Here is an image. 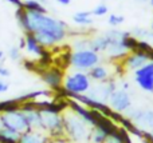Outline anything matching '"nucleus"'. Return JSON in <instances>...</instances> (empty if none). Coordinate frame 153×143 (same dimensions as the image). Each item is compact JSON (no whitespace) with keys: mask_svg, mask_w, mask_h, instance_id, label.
Masks as SVG:
<instances>
[{"mask_svg":"<svg viewBox=\"0 0 153 143\" xmlns=\"http://www.w3.org/2000/svg\"><path fill=\"white\" fill-rule=\"evenodd\" d=\"M66 102H67V107H69L73 112H75L78 117H81L90 127L97 126V122H95L94 117H93V112L89 107H86L82 103H76L74 99H66Z\"/></svg>","mask_w":153,"mask_h":143,"instance_id":"obj_13","label":"nucleus"},{"mask_svg":"<svg viewBox=\"0 0 153 143\" xmlns=\"http://www.w3.org/2000/svg\"><path fill=\"white\" fill-rule=\"evenodd\" d=\"M18 47L20 48V50H24V48H26V36H22V37H20Z\"/></svg>","mask_w":153,"mask_h":143,"instance_id":"obj_33","label":"nucleus"},{"mask_svg":"<svg viewBox=\"0 0 153 143\" xmlns=\"http://www.w3.org/2000/svg\"><path fill=\"white\" fill-rule=\"evenodd\" d=\"M91 11H79L73 15V21L78 26H91L93 18Z\"/></svg>","mask_w":153,"mask_h":143,"instance_id":"obj_19","label":"nucleus"},{"mask_svg":"<svg viewBox=\"0 0 153 143\" xmlns=\"http://www.w3.org/2000/svg\"><path fill=\"white\" fill-rule=\"evenodd\" d=\"M126 142V135H122V130L120 128L116 133H111L108 135L105 143H125Z\"/></svg>","mask_w":153,"mask_h":143,"instance_id":"obj_24","label":"nucleus"},{"mask_svg":"<svg viewBox=\"0 0 153 143\" xmlns=\"http://www.w3.org/2000/svg\"><path fill=\"white\" fill-rule=\"evenodd\" d=\"M40 79L50 88H53V90H59V88H62V86H63L65 75L59 68H56V67L54 68L53 67V68L45 70V71L40 74Z\"/></svg>","mask_w":153,"mask_h":143,"instance_id":"obj_12","label":"nucleus"},{"mask_svg":"<svg viewBox=\"0 0 153 143\" xmlns=\"http://www.w3.org/2000/svg\"><path fill=\"white\" fill-rule=\"evenodd\" d=\"M3 58H4V52L0 50V60H3Z\"/></svg>","mask_w":153,"mask_h":143,"instance_id":"obj_36","label":"nucleus"},{"mask_svg":"<svg viewBox=\"0 0 153 143\" xmlns=\"http://www.w3.org/2000/svg\"><path fill=\"white\" fill-rule=\"evenodd\" d=\"M8 88H10V83L8 82H5L4 79H0V94H3V92H7L8 91Z\"/></svg>","mask_w":153,"mask_h":143,"instance_id":"obj_29","label":"nucleus"},{"mask_svg":"<svg viewBox=\"0 0 153 143\" xmlns=\"http://www.w3.org/2000/svg\"><path fill=\"white\" fill-rule=\"evenodd\" d=\"M149 4H151V7H153V0H149Z\"/></svg>","mask_w":153,"mask_h":143,"instance_id":"obj_39","label":"nucleus"},{"mask_svg":"<svg viewBox=\"0 0 153 143\" xmlns=\"http://www.w3.org/2000/svg\"><path fill=\"white\" fill-rule=\"evenodd\" d=\"M3 128V125H1V118H0V130Z\"/></svg>","mask_w":153,"mask_h":143,"instance_id":"obj_38","label":"nucleus"},{"mask_svg":"<svg viewBox=\"0 0 153 143\" xmlns=\"http://www.w3.org/2000/svg\"><path fill=\"white\" fill-rule=\"evenodd\" d=\"M0 118H1L3 127L5 128L18 131L20 134L31 130L26 119V115H24L23 110L20 109V104H13V106H10L8 109L3 110L0 112Z\"/></svg>","mask_w":153,"mask_h":143,"instance_id":"obj_4","label":"nucleus"},{"mask_svg":"<svg viewBox=\"0 0 153 143\" xmlns=\"http://www.w3.org/2000/svg\"><path fill=\"white\" fill-rule=\"evenodd\" d=\"M8 56H10L12 60H18L20 59V48L19 47H11L8 50Z\"/></svg>","mask_w":153,"mask_h":143,"instance_id":"obj_28","label":"nucleus"},{"mask_svg":"<svg viewBox=\"0 0 153 143\" xmlns=\"http://www.w3.org/2000/svg\"><path fill=\"white\" fill-rule=\"evenodd\" d=\"M50 139L45 135V133L40 130H28L26 133L20 134L18 143H48Z\"/></svg>","mask_w":153,"mask_h":143,"instance_id":"obj_14","label":"nucleus"},{"mask_svg":"<svg viewBox=\"0 0 153 143\" xmlns=\"http://www.w3.org/2000/svg\"><path fill=\"white\" fill-rule=\"evenodd\" d=\"M134 80L141 90L153 94V60L134 71Z\"/></svg>","mask_w":153,"mask_h":143,"instance_id":"obj_10","label":"nucleus"},{"mask_svg":"<svg viewBox=\"0 0 153 143\" xmlns=\"http://www.w3.org/2000/svg\"><path fill=\"white\" fill-rule=\"evenodd\" d=\"M26 36V50L30 54L36 56H45L46 55V48H43L42 45L38 43V40L35 39V36L32 34H24Z\"/></svg>","mask_w":153,"mask_h":143,"instance_id":"obj_16","label":"nucleus"},{"mask_svg":"<svg viewBox=\"0 0 153 143\" xmlns=\"http://www.w3.org/2000/svg\"><path fill=\"white\" fill-rule=\"evenodd\" d=\"M35 36V39L38 40V43H39L40 45H42L43 48H53L54 45L58 44V42H56L55 39H54L51 35L48 34H43V32H36V34H32Z\"/></svg>","mask_w":153,"mask_h":143,"instance_id":"obj_21","label":"nucleus"},{"mask_svg":"<svg viewBox=\"0 0 153 143\" xmlns=\"http://www.w3.org/2000/svg\"><path fill=\"white\" fill-rule=\"evenodd\" d=\"M87 48H90V39H87V37H78L73 42V50L74 51L87 50Z\"/></svg>","mask_w":153,"mask_h":143,"instance_id":"obj_25","label":"nucleus"},{"mask_svg":"<svg viewBox=\"0 0 153 143\" xmlns=\"http://www.w3.org/2000/svg\"><path fill=\"white\" fill-rule=\"evenodd\" d=\"M143 138L148 139V141H151L153 143V131H144V136Z\"/></svg>","mask_w":153,"mask_h":143,"instance_id":"obj_31","label":"nucleus"},{"mask_svg":"<svg viewBox=\"0 0 153 143\" xmlns=\"http://www.w3.org/2000/svg\"><path fill=\"white\" fill-rule=\"evenodd\" d=\"M125 114L128 119H130L143 131H146L153 127V110H141L130 107Z\"/></svg>","mask_w":153,"mask_h":143,"instance_id":"obj_8","label":"nucleus"},{"mask_svg":"<svg viewBox=\"0 0 153 143\" xmlns=\"http://www.w3.org/2000/svg\"><path fill=\"white\" fill-rule=\"evenodd\" d=\"M23 8L27 11H35V12H42L47 13L46 7L39 1V0H24L23 1Z\"/></svg>","mask_w":153,"mask_h":143,"instance_id":"obj_23","label":"nucleus"},{"mask_svg":"<svg viewBox=\"0 0 153 143\" xmlns=\"http://www.w3.org/2000/svg\"><path fill=\"white\" fill-rule=\"evenodd\" d=\"M7 1L11 3V4H13V5H16L18 8L23 7V1H22V0H7Z\"/></svg>","mask_w":153,"mask_h":143,"instance_id":"obj_32","label":"nucleus"},{"mask_svg":"<svg viewBox=\"0 0 153 143\" xmlns=\"http://www.w3.org/2000/svg\"><path fill=\"white\" fill-rule=\"evenodd\" d=\"M108 135L109 134L106 133L102 127H100V126H94V127L91 128V131H90V138L89 139L93 143H105Z\"/></svg>","mask_w":153,"mask_h":143,"instance_id":"obj_22","label":"nucleus"},{"mask_svg":"<svg viewBox=\"0 0 153 143\" xmlns=\"http://www.w3.org/2000/svg\"><path fill=\"white\" fill-rule=\"evenodd\" d=\"M87 74H89L90 79L94 80V82H97V83L105 82V80H108L109 76H110L109 70L106 68L105 66H102V64H97V66L93 67L91 70H89V71H87Z\"/></svg>","mask_w":153,"mask_h":143,"instance_id":"obj_17","label":"nucleus"},{"mask_svg":"<svg viewBox=\"0 0 153 143\" xmlns=\"http://www.w3.org/2000/svg\"><path fill=\"white\" fill-rule=\"evenodd\" d=\"M53 143H69V142H67L65 138H59V139H54Z\"/></svg>","mask_w":153,"mask_h":143,"instance_id":"obj_35","label":"nucleus"},{"mask_svg":"<svg viewBox=\"0 0 153 143\" xmlns=\"http://www.w3.org/2000/svg\"><path fill=\"white\" fill-rule=\"evenodd\" d=\"M130 34L138 40V42H144L148 45H151L153 48V31L152 29H145V28H140L136 27L134 29L130 31Z\"/></svg>","mask_w":153,"mask_h":143,"instance_id":"obj_18","label":"nucleus"},{"mask_svg":"<svg viewBox=\"0 0 153 143\" xmlns=\"http://www.w3.org/2000/svg\"><path fill=\"white\" fill-rule=\"evenodd\" d=\"M151 29L153 31V15H152V24H151Z\"/></svg>","mask_w":153,"mask_h":143,"instance_id":"obj_37","label":"nucleus"},{"mask_svg":"<svg viewBox=\"0 0 153 143\" xmlns=\"http://www.w3.org/2000/svg\"><path fill=\"white\" fill-rule=\"evenodd\" d=\"M124 21H125V18L122 15H118V13H110L108 18V23H109V26H111V27H118V26H121Z\"/></svg>","mask_w":153,"mask_h":143,"instance_id":"obj_26","label":"nucleus"},{"mask_svg":"<svg viewBox=\"0 0 153 143\" xmlns=\"http://www.w3.org/2000/svg\"><path fill=\"white\" fill-rule=\"evenodd\" d=\"M63 118V128H65V135L67 138L71 139L73 142H85L90 138V130L89 125L82 119L81 117L69 110L67 112L62 114Z\"/></svg>","mask_w":153,"mask_h":143,"instance_id":"obj_3","label":"nucleus"},{"mask_svg":"<svg viewBox=\"0 0 153 143\" xmlns=\"http://www.w3.org/2000/svg\"><path fill=\"white\" fill-rule=\"evenodd\" d=\"M11 75V72H10V70L8 68H5L4 66H0V76L4 79V78H8Z\"/></svg>","mask_w":153,"mask_h":143,"instance_id":"obj_30","label":"nucleus"},{"mask_svg":"<svg viewBox=\"0 0 153 143\" xmlns=\"http://www.w3.org/2000/svg\"><path fill=\"white\" fill-rule=\"evenodd\" d=\"M69 62H70V66H71L74 70L87 72L89 70H91L93 67L100 64L101 56L98 52L87 48V50L73 51L71 55H70Z\"/></svg>","mask_w":153,"mask_h":143,"instance_id":"obj_6","label":"nucleus"},{"mask_svg":"<svg viewBox=\"0 0 153 143\" xmlns=\"http://www.w3.org/2000/svg\"><path fill=\"white\" fill-rule=\"evenodd\" d=\"M108 104L116 112H126L132 107V98L129 91L122 87H117L109 96Z\"/></svg>","mask_w":153,"mask_h":143,"instance_id":"obj_7","label":"nucleus"},{"mask_svg":"<svg viewBox=\"0 0 153 143\" xmlns=\"http://www.w3.org/2000/svg\"><path fill=\"white\" fill-rule=\"evenodd\" d=\"M20 138V133L3 127L0 130V142L1 143H18Z\"/></svg>","mask_w":153,"mask_h":143,"instance_id":"obj_20","label":"nucleus"},{"mask_svg":"<svg viewBox=\"0 0 153 143\" xmlns=\"http://www.w3.org/2000/svg\"><path fill=\"white\" fill-rule=\"evenodd\" d=\"M40 110V120L42 127L40 130L48 133V135L53 139L65 138V128H63V118H62V109H59L58 104L47 103Z\"/></svg>","mask_w":153,"mask_h":143,"instance_id":"obj_2","label":"nucleus"},{"mask_svg":"<svg viewBox=\"0 0 153 143\" xmlns=\"http://www.w3.org/2000/svg\"><path fill=\"white\" fill-rule=\"evenodd\" d=\"M56 3H59L61 5H69L71 3V0H56Z\"/></svg>","mask_w":153,"mask_h":143,"instance_id":"obj_34","label":"nucleus"},{"mask_svg":"<svg viewBox=\"0 0 153 143\" xmlns=\"http://www.w3.org/2000/svg\"><path fill=\"white\" fill-rule=\"evenodd\" d=\"M108 12H109V7L105 4V3H100V4H97L91 10L93 16H105Z\"/></svg>","mask_w":153,"mask_h":143,"instance_id":"obj_27","label":"nucleus"},{"mask_svg":"<svg viewBox=\"0 0 153 143\" xmlns=\"http://www.w3.org/2000/svg\"><path fill=\"white\" fill-rule=\"evenodd\" d=\"M137 1H141V3H144V1H149V0H137Z\"/></svg>","mask_w":153,"mask_h":143,"instance_id":"obj_40","label":"nucleus"},{"mask_svg":"<svg viewBox=\"0 0 153 143\" xmlns=\"http://www.w3.org/2000/svg\"><path fill=\"white\" fill-rule=\"evenodd\" d=\"M15 16L24 34H36V32L48 34L58 42V44L66 39L69 32V27L65 21L47 13L27 11L20 7L16 10Z\"/></svg>","mask_w":153,"mask_h":143,"instance_id":"obj_1","label":"nucleus"},{"mask_svg":"<svg viewBox=\"0 0 153 143\" xmlns=\"http://www.w3.org/2000/svg\"><path fill=\"white\" fill-rule=\"evenodd\" d=\"M149 60L151 59H149L148 52H145L143 50H136L128 54L121 60V64L129 71H136V70L141 68L143 66H145Z\"/></svg>","mask_w":153,"mask_h":143,"instance_id":"obj_11","label":"nucleus"},{"mask_svg":"<svg viewBox=\"0 0 153 143\" xmlns=\"http://www.w3.org/2000/svg\"><path fill=\"white\" fill-rule=\"evenodd\" d=\"M48 143H53V142H48Z\"/></svg>","mask_w":153,"mask_h":143,"instance_id":"obj_41","label":"nucleus"},{"mask_svg":"<svg viewBox=\"0 0 153 143\" xmlns=\"http://www.w3.org/2000/svg\"><path fill=\"white\" fill-rule=\"evenodd\" d=\"M117 87H118V86H117L116 80L109 78L105 82H100V83H97L94 87H90V90L86 92V95L91 99H95V100L108 103L110 94L113 92Z\"/></svg>","mask_w":153,"mask_h":143,"instance_id":"obj_9","label":"nucleus"},{"mask_svg":"<svg viewBox=\"0 0 153 143\" xmlns=\"http://www.w3.org/2000/svg\"><path fill=\"white\" fill-rule=\"evenodd\" d=\"M110 43H111V36L109 35V32H105L102 35H97V36L90 39V50L95 51L98 54L105 52Z\"/></svg>","mask_w":153,"mask_h":143,"instance_id":"obj_15","label":"nucleus"},{"mask_svg":"<svg viewBox=\"0 0 153 143\" xmlns=\"http://www.w3.org/2000/svg\"><path fill=\"white\" fill-rule=\"evenodd\" d=\"M91 87V79L89 74L85 71H73L70 74L65 75L63 79V88L69 95H82L86 94Z\"/></svg>","mask_w":153,"mask_h":143,"instance_id":"obj_5","label":"nucleus"}]
</instances>
